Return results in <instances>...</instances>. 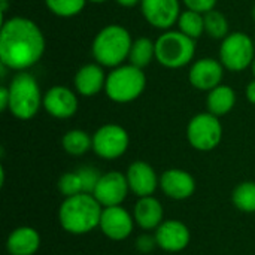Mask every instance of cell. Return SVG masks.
<instances>
[{"mask_svg": "<svg viewBox=\"0 0 255 255\" xmlns=\"http://www.w3.org/2000/svg\"><path fill=\"white\" fill-rule=\"evenodd\" d=\"M45 52V37L37 24L24 16L1 22L0 63L10 70L24 72L34 66Z\"/></svg>", "mask_w": 255, "mask_h": 255, "instance_id": "cell-1", "label": "cell"}, {"mask_svg": "<svg viewBox=\"0 0 255 255\" xmlns=\"http://www.w3.org/2000/svg\"><path fill=\"white\" fill-rule=\"evenodd\" d=\"M102 212L103 206L93 194L79 193L64 199L58 211V220L67 233L85 235L99 227Z\"/></svg>", "mask_w": 255, "mask_h": 255, "instance_id": "cell-2", "label": "cell"}, {"mask_svg": "<svg viewBox=\"0 0 255 255\" xmlns=\"http://www.w3.org/2000/svg\"><path fill=\"white\" fill-rule=\"evenodd\" d=\"M133 40L127 28L111 24L102 28L93 40L91 52L96 61L105 67H118L128 60Z\"/></svg>", "mask_w": 255, "mask_h": 255, "instance_id": "cell-3", "label": "cell"}, {"mask_svg": "<svg viewBox=\"0 0 255 255\" xmlns=\"http://www.w3.org/2000/svg\"><path fill=\"white\" fill-rule=\"evenodd\" d=\"M9 112L22 121L31 120L43 103L39 84L28 72H18L9 87Z\"/></svg>", "mask_w": 255, "mask_h": 255, "instance_id": "cell-4", "label": "cell"}, {"mask_svg": "<svg viewBox=\"0 0 255 255\" xmlns=\"http://www.w3.org/2000/svg\"><path fill=\"white\" fill-rule=\"evenodd\" d=\"M146 87V76L142 69L124 64L118 66L106 78L105 93L115 103H130L140 97Z\"/></svg>", "mask_w": 255, "mask_h": 255, "instance_id": "cell-5", "label": "cell"}, {"mask_svg": "<svg viewBox=\"0 0 255 255\" xmlns=\"http://www.w3.org/2000/svg\"><path fill=\"white\" fill-rule=\"evenodd\" d=\"M194 54L196 40L179 30H167L155 40V60L167 69H179L190 64Z\"/></svg>", "mask_w": 255, "mask_h": 255, "instance_id": "cell-6", "label": "cell"}, {"mask_svg": "<svg viewBox=\"0 0 255 255\" xmlns=\"http://www.w3.org/2000/svg\"><path fill=\"white\" fill-rule=\"evenodd\" d=\"M255 58V42L242 31L230 33L220 46L221 64L230 72L248 69Z\"/></svg>", "mask_w": 255, "mask_h": 255, "instance_id": "cell-7", "label": "cell"}, {"mask_svg": "<svg viewBox=\"0 0 255 255\" xmlns=\"http://www.w3.org/2000/svg\"><path fill=\"white\" fill-rule=\"evenodd\" d=\"M223 137V126L218 117L211 112H202L193 117L187 126V139L197 151L215 149Z\"/></svg>", "mask_w": 255, "mask_h": 255, "instance_id": "cell-8", "label": "cell"}, {"mask_svg": "<svg viewBox=\"0 0 255 255\" xmlns=\"http://www.w3.org/2000/svg\"><path fill=\"white\" fill-rule=\"evenodd\" d=\"M128 145V133L118 124H105L93 134V151L105 160L120 158L126 154Z\"/></svg>", "mask_w": 255, "mask_h": 255, "instance_id": "cell-9", "label": "cell"}, {"mask_svg": "<svg viewBox=\"0 0 255 255\" xmlns=\"http://www.w3.org/2000/svg\"><path fill=\"white\" fill-rule=\"evenodd\" d=\"M130 191L127 176L120 172H108L103 173L93 191V196L103 208L121 206V203L127 199Z\"/></svg>", "mask_w": 255, "mask_h": 255, "instance_id": "cell-10", "label": "cell"}, {"mask_svg": "<svg viewBox=\"0 0 255 255\" xmlns=\"http://www.w3.org/2000/svg\"><path fill=\"white\" fill-rule=\"evenodd\" d=\"M140 7L149 25L160 30H169L178 24L181 15L179 0H142Z\"/></svg>", "mask_w": 255, "mask_h": 255, "instance_id": "cell-11", "label": "cell"}, {"mask_svg": "<svg viewBox=\"0 0 255 255\" xmlns=\"http://www.w3.org/2000/svg\"><path fill=\"white\" fill-rule=\"evenodd\" d=\"M99 227L111 241H126L133 232L134 218L123 206L103 208Z\"/></svg>", "mask_w": 255, "mask_h": 255, "instance_id": "cell-12", "label": "cell"}, {"mask_svg": "<svg viewBox=\"0 0 255 255\" xmlns=\"http://www.w3.org/2000/svg\"><path fill=\"white\" fill-rule=\"evenodd\" d=\"M43 109L54 118L67 120L78 111L76 94L63 85H55L43 94Z\"/></svg>", "mask_w": 255, "mask_h": 255, "instance_id": "cell-13", "label": "cell"}, {"mask_svg": "<svg viewBox=\"0 0 255 255\" xmlns=\"http://www.w3.org/2000/svg\"><path fill=\"white\" fill-rule=\"evenodd\" d=\"M224 76V66L221 61H217L214 58H202L197 60L190 72H188V79L191 85L200 91H211L221 85Z\"/></svg>", "mask_w": 255, "mask_h": 255, "instance_id": "cell-14", "label": "cell"}, {"mask_svg": "<svg viewBox=\"0 0 255 255\" xmlns=\"http://www.w3.org/2000/svg\"><path fill=\"white\" fill-rule=\"evenodd\" d=\"M190 230L188 227L178 220H167L160 224L155 230L157 245L167 253H179L185 250L190 244Z\"/></svg>", "mask_w": 255, "mask_h": 255, "instance_id": "cell-15", "label": "cell"}, {"mask_svg": "<svg viewBox=\"0 0 255 255\" xmlns=\"http://www.w3.org/2000/svg\"><path fill=\"white\" fill-rule=\"evenodd\" d=\"M127 182L130 187V191L134 193L139 199L152 196L160 185V179L152 169L151 164L145 161H134L127 169Z\"/></svg>", "mask_w": 255, "mask_h": 255, "instance_id": "cell-16", "label": "cell"}, {"mask_svg": "<svg viewBox=\"0 0 255 255\" xmlns=\"http://www.w3.org/2000/svg\"><path fill=\"white\" fill-rule=\"evenodd\" d=\"M160 188L173 200H185L194 194L196 181L182 169H169L160 178Z\"/></svg>", "mask_w": 255, "mask_h": 255, "instance_id": "cell-17", "label": "cell"}, {"mask_svg": "<svg viewBox=\"0 0 255 255\" xmlns=\"http://www.w3.org/2000/svg\"><path fill=\"white\" fill-rule=\"evenodd\" d=\"M106 75L103 72V66L99 63H90L82 67L75 75V88L84 97H93L105 90Z\"/></svg>", "mask_w": 255, "mask_h": 255, "instance_id": "cell-18", "label": "cell"}, {"mask_svg": "<svg viewBox=\"0 0 255 255\" xmlns=\"http://www.w3.org/2000/svg\"><path fill=\"white\" fill-rule=\"evenodd\" d=\"M163 217H164L163 206L152 196L140 197L134 205V211H133L134 223L143 230H157L163 223Z\"/></svg>", "mask_w": 255, "mask_h": 255, "instance_id": "cell-19", "label": "cell"}, {"mask_svg": "<svg viewBox=\"0 0 255 255\" xmlns=\"http://www.w3.org/2000/svg\"><path fill=\"white\" fill-rule=\"evenodd\" d=\"M40 247V236L33 227H18L7 236L6 248L10 255H34Z\"/></svg>", "mask_w": 255, "mask_h": 255, "instance_id": "cell-20", "label": "cell"}, {"mask_svg": "<svg viewBox=\"0 0 255 255\" xmlns=\"http://www.w3.org/2000/svg\"><path fill=\"white\" fill-rule=\"evenodd\" d=\"M208 111L215 117L227 115L236 105V93L229 85H218L208 94Z\"/></svg>", "mask_w": 255, "mask_h": 255, "instance_id": "cell-21", "label": "cell"}, {"mask_svg": "<svg viewBox=\"0 0 255 255\" xmlns=\"http://www.w3.org/2000/svg\"><path fill=\"white\" fill-rule=\"evenodd\" d=\"M154 58H155V42H152L148 37H139L133 42L128 55V61L131 66H136L143 70Z\"/></svg>", "mask_w": 255, "mask_h": 255, "instance_id": "cell-22", "label": "cell"}, {"mask_svg": "<svg viewBox=\"0 0 255 255\" xmlns=\"http://www.w3.org/2000/svg\"><path fill=\"white\" fill-rule=\"evenodd\" d=\"M61 143L67 154L79 157L88 152L90 149H93V136H90L84 130L75 128V130H69L63 136Z\"/></svg>", "mask_w": 255, "mask_h": 255, "instance_id": "cell-23", "label": "cell"}, {"mask_svg": "<svg viewBox=\"0 0 255 255\" xmlns=\"http://www.w3.org/2000/svg\"><path fill=\"white\" fill-rule=\"evenodd\" d=\"M178 27H179V31H182L185 36L196 40L205 31V16L203 13L187 9L181 12L179 19H178Z\"/></svg>", "mask_w": 255, "mask_h": 255, "instance_id": "cell-24", "label": "cell"}, {"mask_svg": "<svg viewBox=\"0 0 255 255\" xmlns=\"http://www.w3.org/2000/svg\"><path fill=\"white\" fill-rule=\"evenodd\" d=\"M233 205L247 214H254L255 212V182L247 181L239 184L232 196Z\"/></svg>", "mask_w": 255, "mask_h": 255, "instance_id": "cell-25", "label": "cell"}, {"mask_svg": "<svg viewBox=\"0 0 255 255\" xmlns=\"http://www.w3.org/2000/svg\"><path fill=\"white\" fill-rule=\"evenodd\" d=\"M203 16H205V31L208 33L209 37L226 39L229 36V19L223 12L214 9L205 13Z\"/></svg>", "mask_w": 255, "mask_h": 255, "instance_id": "cell-26", "label": "cell"}, {"mask_svg": "<svg viewBox=\"0 0 255 255\" xmlns=\"http://www.w3.org/2000/svg\"><path fill=\"white\" fill-rule=\"evenodd\" d=\"M88 0H45L46 7L57 16L70 18L81 13Z\"/></svg>", "mask_w": 255, "mask_h": 255, "instance_id": "cell-27", "label": "cell"}, {"mask_svg": "<svg viewBox=\"0 0 255 255\" xmlns=\"http://www.w3.org/2000/svg\"><path fill=\"white\" fill-rule=\"evenodd\" d=\"M58 190L64 197H72V196H76L79 193H84L82 182H81V178H79L78 172L75 170V172L64 173L58 179Z\"/></svg>", "mask_w": 255, "mask_h": 255, "instance_id": "cell-28", "label": "cell"}, {"mask_svg": "<svg viewBox=\"0 0 255 255\" xmlns=\"http://www.w3.org/2000/svg\"><path fill=\"white\" fill-rule=\"evenodd\" d=\"M78 175L81 178V182H82V188H84V193H88V194H93L102 173L93 167V166H81L78 170Z\"/></svg>", "mask_w": 255, "mask_h": 255, "instance_id": "cell-29", "label": "cell"}, {"mask_svg": "<svg viewBox=\"0 0 255 255\" xmlns=\"http://www.w3.org/2000/svg\"><path fill=\"white\" fill-rule=\"evenodd\" d=\"M218 0H184L187 9L199 12V13H208L209 10H214Z\"/></svg>", "mask_w": 255, "mask_h": 255, "instance_id": "cell-30", "label": "cell"}, {"mask_svg": "<svg viewBox=\"0 0 255 255\" xmlns=\"http://www.w3.org/2000/svg\"><path fill=\"white\" fill-rule=\"evenodd\" d=\"M155 247H158V245H157V241H155V236L142 235V236H139L137 241H136V248H137V251H140V253H143V254L152 253Z\"/></svg>", "mask_w": 255, "mask_h": 255, "instance_id": "cell-31", "label": "cell"}, {"mask_svg": "<svg viewBox=\"0 0 255 255\" xmlns=\"http://www.w3.org/2000/svg\"><path fill=\"white\" fill-rule=\"evenodd\" d=\"M9 109V90L7 87L0 88V111Z\"/></svg>", "mask_w": 255, "mask_h": 255, "instance_id": "cell-32", "label": "cell"}, {"mask_svg": "<svg viewBox=\"0 0 255 255\" xmlns=\"http://www.w3.org/2000/svg\"><path fill=\"white\" fill-rule=\"evenodd\" d=\"M245 94H247L248 102H250V103H253V105H255V79L254 81H251V82L247 85V91H245Z\"/></svg>", "mask_w": 255, "mask_h": 255, "instance_id": "cell-33", "label": "cell"}, {"mask_svg": "<svg viewBox=\"0 0 255 255\" xmlns=\"http://www.w3.org/2000/svg\"><path fill=\"white\" fill-rule=\"evenodd\" d=\"M115 1L124 7H131V6H136L137 3H140L142 0H115Z\"/></svg>", "mask_w": 255, "mask_h": 255, "instance_id": "cell-34", "label": "cell"}, {"mask_svg": "<svg viewBox=\"0 0 255 255\" xmlns=\"http://www.w3.org/2000/svg\"><path fill=\"white\" fill-rule=\"evenodd\" d=\"M88 1H91V3H105L108 0H88Z\"/></svg>", "mask_w": 255, "mask_h": 255, "instance_id": "cell-35", "label": "cell"}, {"mask_svg": "<svg viewBox=\"0 0 255 255\" xmlns=\"http://www.w3.org/2000/svg\"><path fill=\"white\" fill-rule=\"evenodd\" d=\"M251 69H253V75H254V78H255V58H254V61H253V64H251Z\"/></svg>", "mask_w": 255, "mask_h": 255, "instance_id": "cell-36", "label": "cell"}, {"mask_svg": "<svg viewBox=\"0 0 255 255\" xmlns=\"http://www.w3.org/2000/svg\"><path fill=\"white\" fill-rule=\"evenodd\" d=\"M253 18H254V21H255V6H254V9H253Z\"/></svg>", "mask_w": 255, "mask_h": 255, "instance_id": "cell-37", "label": "cell"}, {"mask_svg": "<svg viewBox=\"0 0 255 255\" xmlns=\"http://www.w3.org/2000/svg\"><path fill=\"white\" fill-rule=\"evenodd\" d=\"M0 1H7V0H0Z\"/></svg>", "mask_w": 255, "mask_h": 255, "instance_id": "cell-38", "label": "cell"}, {"mask_svg": "<svg viewBox=\"0 0 255 255\" xmlns=\"http://www.w3.org/2000/svg\"><path fill=\"white\" fill-rule=\"evenodd\" d=\"M254 42H255V40H254Z\"/></svg>", "mask_w": 255, "mask_h": 255, "instance_id": "cell-39", "label": "cell"}]
</instances>
